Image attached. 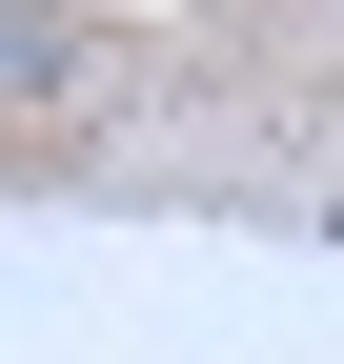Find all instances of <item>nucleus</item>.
Wrapping results in <instances>:
<instances>
[{
    "mask_svg": "<svg viewBox=\"0 0 344 364\" xmlns=\"http://www.w3.org/2000/svg\"><path fill=\"white\" fill-rule=\"evenodd\" d=\"M0 102H81V21H41V0H0Z\"/></svg>",
    "mask_w": 344,
    "mask_h": 364,
    "instance_id": "nucleus-1",
    "label": "nucleus"
}]
</instances>
